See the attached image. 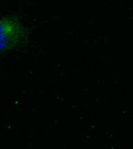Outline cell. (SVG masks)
<instances>
[{
    "instance_id": "cell-1",
    "label": "cell",
    "mask_w": 133,
    "mask_h": 149,
    "mask_svg": "<svg viewBox=\"0 0 133 149\" xmlns=\"http://www.w3.org/2000/svg\"><path fill=\"white\" fill-rule=\"evenodd\" d=\"M27 29L16 16L0 19V52L20 47L27 41Z\"/></svg>"
}]
</instances>
